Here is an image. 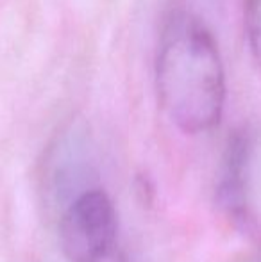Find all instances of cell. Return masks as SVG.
Here are the masks:
<instances>
[{
    "label": "cell",
    "instance_id": "cell-1",
    "mask_svg": "<svg viewBox=\"0 0 261 262\" xmlns=\"http://www.w3.org/2000/svg\"><path fill=\"white\" fill-rule=\"evenodd\" d=\"M156 90L168 120L186 134L218 125L226 104V75L218 47L200 18L172 4L156 54Z\"/></svg>",
    "mask_w": 261,
    "mask_h": 262
},
{
    "label": "cell",
    "instance_id": "cell-2",
    "mask_svg": "<svg viewBox=\"0 0 261 262\" xmlns=\"http://www.w3.org/2000/svg\"><path fill=\"white\" fill-rule=\"evenodd\" d=\"M116 210L98 187L73 196L59 216V246L68 262H104L116 243Z\"/></svg>",
    "mask_w": 261,
    "mask_h": 262
},
{
    "label": "cell",
    "instance_id": "cell-3",
    "mask_svg": "<svg viewBox=\"0 0 261 262\" xmlns=\"http://www.w3.org/2000/svg\"><path fill=\"white\" fill-rule=\"evenodd\" d=\"M251 161L252 143L245 132H234L229 138L222 157L216 182V200L236 223L247 225L251 220Z\"/></svg>",
    "mask_w": 261,
    "mask_h": 262
},
{
    "label": "cell",
    "instance_id": "cell-4",
    "mask_svg": "<svg viewBox=\"0 0 261 262\" xmlns=\"http://www.w3.org/2000/svg\"><path fill=\"white\" fill-rule=\"evenodd\" d=\"M245 29L251 52L261 68V0H245Z\"/></svg>",
    "mask_w": 261,
    "mask_h": 262
}]
</instances>
